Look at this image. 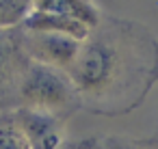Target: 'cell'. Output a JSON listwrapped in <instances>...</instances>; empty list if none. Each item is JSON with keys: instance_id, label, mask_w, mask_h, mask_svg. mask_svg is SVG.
I'll return each instance as SVG.
<instances>
[{"instance_id": "6da1fadb", "label": "cell", "mask_w": 158, "mask_h": 149, "mask_svg": "<svg viewBox=\"0 0 158 149\" xmlns=\"http://www.w3.org/2000/svg\"><path fill=\"white\" fill-rule=\"evenodd\" d=\"M69 78L87 110L126 115L158 80V43L136 24H98L82 41Z\"/></svg>"}, {"instance_id": "7a4b0ae2", "label": "cell", "mask_w": 158, "mask_h": 149, "mask_svg": "<svg viewBox=\"0 0 158 149\" xmlns=\"http://www.w3.org/2000/svg\"><path fill=\"white\" fill-rule=\"evenodd\" d=\"M18 108L48 112L65 121L76 108H80V97L67 71L31 61L20 78Z\"/></svg>"}, {"instance_id": "3957f363", "label": "cell", "mask_w": 158, "mask_h": 149, "mask_svg": "<svg viewBox=\"0 0 158 149\" xmlns=\"http://www.w3.org/2000/svg\"><path fill=\"white\" fill-rule=\"evenodd\" d=\"M28 63L22 26L0 28V112L18 108V87Z\"/></svg>"}, {"instance_id": "277c9868", "label": "cell", "mask_w": 158, "mask_h": 149, "mask_svg": "<svg viewBox=\"0 0 158 149\" xmlns=\"http://www.w3.org/2000/svg\"><path fill=\"white\" fill-rule=\"evenodd\" d=\"M24 30V28H22ZM82 41L67 37V35H56V33H35V30H24V50L31 61L67 71L74 67L78 54H80Z\"/></svg>"}, {"instance_id": "5b68a950", "label": "cell", "mask_w": 158, "mask_h": 149, "mask_svg": "<svg viewBox=\"0 0 158 149\" xmlns=\"http://www.w3.org/2000/svg\"><path fill=\"white\" fill-rule=\"evenodd\" d=\"M13 117L22 127L31 149H61V145L65 143L63 119L31 108H15Z\"/></svg>"}, {"instance_id": "8992f818", "label": "cell", "mask_w": 158, "mask_h": 149, "mask_svg": "<svg viewBox=\"0 0 158 149\" xmlns=\"http://www.w3.org/2000/svg\"><path fill=\"white\" fill-rule=\"evenodd\" d=\"M24 30H35V33H56V35H67L74 37L78 41H85L93 28H89L87 24L63 15V13H54V11H41V9H31L28 18L22 24Z\"/></svg>"}, {"instance_id": "52a82bcc", "label": "cell", "mask_w": 158, "mask_h": 149, "mask_svg": "<svg viewBox=\"0 0 158 149\" xmlns=\"http://www.w3.org/2000/svg\"><path fill=\"white\" fill-rule=\"evenodd\" d=\"M33 9L69 15V18L87 24L89 28H95L100 24V13L89 0H33Z\"/></svg>"}, {"instance_id": "ba28073f", "label": "cell", "mask_w": 158, "mask_h": 149, "mask_svg": "<svg viewBox=\"0 0 158 149\" xmlns=\"http://www.w3.org/2000/svg\"><path fill=\"white\" fill-rule=\"evenodd\" d=\"M0 149H31L22 127L13 117V110L0 112Z\"/></svg>"}, {"instance_id": "9c48e42d", "label": "cell", "mask_w": 158, "mask_h": 149, "mask_svg": "<svg viewBox=\"0 0 158 149\" xmlns=\"http://www.w3.org/2000/svg\"><path fill=\"white\" fill-rule=\"evenodd\" d=\"M33 9V0H0V28L22 26Z\"/></svg>"}, {"instance_id": "30bf717a", "label": "cell", "mask_w": 158, "mask_h": 149, "mask_svg": "<svg viewBox=\"0 0 158 149\" xmlns=\"http://www.w3.org/2000/svg\"><path fill=\"white\" fill-rule=\"evenodd\" d=\"M104 149H158L156 138H123V136H108L102 140Z\"/></svg>"}, {"instance_id": "8fae6325", "label": "cell", "mask_w": 158, "mask_h": 149, "mask_svg": "<svg viewBox=\"0 0 158 149\" xmlns=\"http://www.w3.org/2000/svg\"><path fill=\"white\" fill-rule=\"evenodd\" d=\"M61 149H104V145L98 138H76V140H65Z\"/></svg>"}, {"instance_id": "7c38bea8", "label": "cell", "mask_w": 158, "mask_h": 149, "mask_svg": "<svg viewBox=\"0 0 158 149\" xmlns=\"http://www.w3.org/2000/svg\"><path fill=\"white\" fill-rule=\"evenodd\" d=\"M154 138H156V140H158V132H156V136H154Z\"/></svg>"}]
</instances>
